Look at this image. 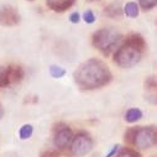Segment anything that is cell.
<instances>
[{
	"label": "cell",
	"instance_id": "cell-24",
	"mask_svg": "<svg viewBox=\"0 0 157 157\" xmlns=\"http://www.w3.org/2000/svg\"><path fill=\"white\" fill-rule=\"evenodd\" d=\"M3 115H4V110H3V108H2V106H0V119L3 117Z\"/></svg>",
	"mask_w": 157,
	"mask_h": 157
},
{
	"label": "cell",
	"instance_id": "cell-5",
	"mask_svg": "<svg viewBox=\"0 0 157 157\" xmlns=\"http://www.w3.org/2000/svg\"><path fill=\"white\" fill-rule=\"evenodd\" d=\"M132 145L140 150H146L150 148L155 145L156 142V128L148 126V128H136Z\"/></svg>",
	"mask_w": 157,
	"mask_h": 157
},
{
	"label": "cell",
	"instance_id": "cell-18",
	"mask_svg": "<svg viewBox=\"0 0 157 157\" xmlns=\"http://www.w3.org/2000/svg\"><path fill=\"white\" fill-rule=\"evenodd\" d=\"M145 87L148 92H152L155 89H157V77L156 75H151L148 78H146L145 81Z\"/></svg>",
	"mask_w": 157,
	"mask_h": 157
},
{
	"label": "cell",
	"instance_id": "cell-27",
	"mask_svg": "<svg viewBox=\"0 0 157 157\" xmlns=\"http://www.w3.org/2000/svg\"><path fill=\"white\" fill-rule=\"evenodd\" d=\"M90 2H95V0H90Z\"/></svg>",
	"mask_w": 157,
	"mask_h": 157
},
{
	"label": "cell",
	"instance_id": "cell-13",
	"mask_svg": "<svg viewBox=\"0 0 157 157\" xmlns=\"http://www.w3.org/2000/svg\"><path fill=\"white\" fill-rule=\"evenodd\" d=\"M10 84L8 66H0V88H5Z\"/></svg>",
	"mask_w": 157,
	"mask_h": 157
},
{
	"label": "cell",
	"instance_id": "cell-26",
	"mask_svg": "<svg viewBox=\"0 0 157 157\" xmlns=\"http://www.w3.org/2000/svg\"><path fill=\"white\" fill-rule=\"evenodd\" d=\"M151 157H157V153H156V155H153V156H151Z\"/></svg>",
	"mask_w": 157,
	"mask_h": 157
},
{
	"label": "cell",
	"instance_id": "cell-7",
	"mask_svg": "<svg viewBox=\"0 0 157 157\" xmlns=\"http://www.w3.org/2000/svg\"><path fill=\"white\" fill-rule=\"evenodd\" d=\"M20 22V14L13 5H3L0 8V25L15 26Z\"/></svg>",
	"mask_w": 157,
	"mask_h": 157
},
{
	"label": "cell",
	"instance_id": "cell-6",
	"mask_svg": "<svg viewBox=\"0 0 157 157\" xmlns=\"http://www.w3.org/2000/svg\"><path fill=\"white\" fill-rule=\"evenodd\" d=\"M73 139V132L72 129L63 124L59 123L55 126L53 130V144L56 146V148L58 150H64L71 145V141Z\"/></svg>",
	"mask_w": 157,
	"mask_h": 157
},
{
	"label": "cell",
	"instance_id": "cell-20",
	"mask_svg": "<svg viewBox=\"0 0 157 157\" xmlns=\"http://www.w3.org/2000/svg\"><path fill=\"white\" fill-rule=\"evenodd\" d=\"M69 21L72 22V24H78L81 21V15H79V13L78 11H74V13H72L71 15H69Z\"/></svg>",
	"mask_w": 157,
	"mask_h": 157
},
{
	"label": "cell",
	"instance_id": "cell-1",
	"mask_svg": "<svg viewBox=\"0 0 157 157\" xmlns=\"http://www.w3.org/2000/svg\"><path fill=\"white\" fill-rule=\"evenodd\" d=\"M73 78L79 89L94 90L109 84L113 79V74L104 62L90 58L74 71Z\"/></svg>",
	"mask_w": 157,
	"mask_h": 157
},
{
	"label": "cell",
	"instance_id": "cell-17",
	"mask_svg": "<svg viewBox=\"0 0 157 157\" xmlns=\"http://www.w3.org/2000/svg\"><path fill=\"white\" fill-rule=\"evenodd\" d=\"M115 157H141V155L132 148H123Z\"/></svg>",
	"mask_w": 157,
	"mask_h": 157
},
{
	"label": "cell",
	"instance_id": "cell-23",
	"mask_svg": "<svg viewBox=\"0 0 157 157\" xmlns=\"http://www.w3.org/2000/svg\"><path fill=\"white\" fill-rule=\"evenodd\" d=\"M147 99H148L151 103H153V104H157V89L152 90V92L150 93V95L147 97Z\"/></svg>",
	"mask_w": 157,
	"mask_h": 157
},
{
	"label": "cell",
	"instance_id": "cell-12",
	"mask_svg": "<svg viewBox=\"0 0 157 157\" xmlns=\"http://www.w3.org/2000/svg\"><path fill=\"white\" fill-rule=\"evenodd\" d=\"M124 14H125V16H128V17L135 19V17H137L139 14H140V6H139L136 3L130 2V3H128V4L124 6Z\"/></svg>",
	"mask_w": 157,
	"mask_h": 157
},
{
	"label": "cell",
	"instance_id": "cell-4",
	"mask_svg": "<svg viewBox=\"0 0 157 157\" xmlns=\"http://www.w3.org/2000/svg\"><path fill=\"white\" fill-rule=\"evenodd\" d=\"M92 148H93V140L84 131H81L75 136H73L71 145H69L71 155L75 156V157L86 156L87 153H89L92 151Z\"/></svg>",
	"mask_w": 157,
	"mask_h": 157
},
{
	"label": "cell",
	"instance_id": "cell-21",
	"mask_svg": "<svg viewBox=\"0 0 157 157\" xmlns=\"http://www.w3.org/2000/svg\"><path fill=\"white\" fill-rule=\"evenodd\" d=\"M119 151H120V145H114L113 148H111L104 157H113V156L116 155V152H119Z\"/></svg>",
	"mask_w": 157,
	"mask_h": 157
},
{
	"label": "cell",
	"instance_id": "cell-10",
	"mask_svg": "<svg viewBox=\"0 0 157 157\" xmlns=\"http://www.w3.org/2000/svg\"><path fill=\"white\" fill-rule=\"evenodd\" d=\"M104 14H105V16H108V17L117 19V17H120V16L124 14V9H121V6H120L119 4L114 3V4H110V5H108V6L105 8Z\"/></svg>",
	"mask_w": 157,
	"mask_h": 157
},
{
	"label": "cell",
	"instance_id": "cell-3",
	"mask_svg": "<svg viewBox=\"0 0 157 157\" xmlns=\"http://www.w3.org/2000/svg\"><path fill=\"white\" fill-rule=\"evenodd\" d=\"M121 40L123 36L120 32H117L115 29L111 27H104L93 33L92 45L104 56H109L117 50V46L120 45Z\"/></svg>",
	"mask_w": 157,
	"mask_h": 157
},
{
	"label": "cell",
	"instance_id": "cell-9",
	"mask_svg": "<svg viewBox=\"0 0 157 157\" xmlns=\"http://www.w3.org/2000/svg\"><path fill=\"white\" fill-rule=\"evenodd\" d=\"M8 69H9V79H10V84L11 83H17L20 82L24 75H25V72L22 69V67L17 66V64H10L8 66Z\"/></svg>",
	"mask_w": 157,
	"mask_h": 157
},
{
	"label": "cell",
	"instance_id": "cell-28",
	"mask_svg": "<svg viewBox=\"0 0 157 157\" xmlns=\"http://www.w3.org/2000/svg\"><path fill=\"white\" fill-rule=\"evenodd\" d=\"M29 2H33V0H29Z\"/></svg>",
	"mask_w": 157,
	"mask_h": 157
},
{
	"label": "cell",
	"instance_id": "cell-19",
	"mask_svg": "<svg viewBox=\"0 0 157 157\" xmlns=\"http://www.w3.org/2000/svg\"><path fill=\"white\" fill-rule=\"evenodd\" d=\"M83 20L86 24H94L95 22V15L92 10H87L84 14H83Z\"/></svg>",
	"mask_w": 157,
	"mask_h": 157
},
{
	"label": "cell",
	"instance_id": "cell-8",
	"mask_svg": "<svg viewBox=\"0 0 157 157\" xmlns=\"http://www.w3.org/2000/svg\"><path fill=\"white\" fill-rule=\"evenodd\" d=\"M46 3L51 10L56 13H63L74 5L75 0H46Z\"/></svg>",
	"mask_w": 157,
	"mask_h": 157
},
{
	"label": "cell",
	"instance_id": "cell-22",
	"mask_svg": "<svg viewBox=\"0 0 157 157\" xmlns=\"http://www.w3.org/2000/svg\"><path fill=\"white\" fill-rule=\"evenodd\" d=\"M41 157H59L58 151H45L41 153Z\"/></svg>",
	"mask_w": 157,
	"mask_h": 157
},
{
	"label": "cell",
	"instance_id": "cell-25",
	"mask_svg": "<svg viewBox=\"0 0 157 157\" xmlns=\"http://www.w3.org/2000/svg\"><path fill=\"white\" fill-rule=\"evenodd\" d=\"M156 142H157V129H156Z\"/></svg>",
	"mask_w": 157,
	"mask_h": 157
},
{
	"label": "cell",
	"instance_id": "cell-11",
	"mask_svg": "<svg viewBox=\"0 0 157 157\" xmlns=\"http://www.w3.org/2000/svg\"><path fill=\"white\" fill-rule=\"evenodd\" d=\"M142 116H144V114H142L141 109H139V108H130L125 113V120L128 123L132 124V123H136V121L141 120Z\"/></svg>",
	"mask_w": 157,
	"mask_h": 157
},
{
	"label": "cell",
	"instance_id": "cell-2",
	"mask_svg": "<svg viewBox=\"0 0 157 157\" xmlns=\"http://www.w3.org/2000/svg\"><path fill=\"white\" fill-rule=\"evenodd\" d=\"M145 48V38L139 33H131L128 36L125 42L114 52L113 61L121 68H131L141 61Z\"/></svg>",
	"mask_w": 157,
	"mask_h": 157
},
{
	"label": "cell",
	"instance_id": "cell-14",
	"mask_svg": "<svg viewBox=\"0 0 157 157\" xmlns=\"http://www.w3.org/2000/svg\"><path fill=\"white\" fill-rule=\"evenodd\" d=\"M33 134V126L30 124H25L21 126V129L19 130V136L21 140H27L32 136Z\"/></svg>",
	"mask_w": 157,
	"mask_h": 157
},
{
	"label": "cell",
	"instance_id": "cell-15",
	"mask_svg": "<svg viewBox=\"0 0 157 157\" xmlns=\"http://www.w3.org/2000/svg\"><path fill=\"white\" fill-rule=\"evenodd\" d=\"M50 74L52 78H56V79H59V78L64 77L66 75V69L59 67V66H56V64H52L50 67Z\"/></svg>",
	"mask_w": 157,
	"mask_h": 157
},
{
	"label": "cell",
	"instance_id": "cell-16",
	"mask_svg": "<svg viewBox=\"0 0 157 157\" xmlns=\"http://www.w3.org/2000/svg\"><path fill=\"white\" fill-rule=\"evenodd\" d=\"M139 6L142 10L148 11L157 6V0H139Z\"/></svg>",
	"mask_w": 157,
	"mask_h": 157
}]
</instances>
